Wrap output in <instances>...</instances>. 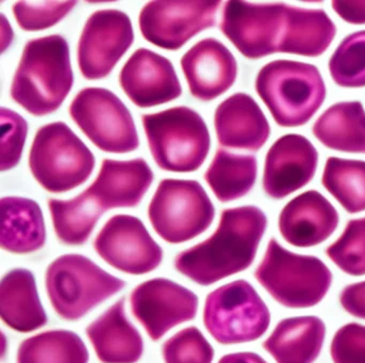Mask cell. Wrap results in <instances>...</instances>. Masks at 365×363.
Returning <instances> with one entry per match:
<instances>
[{"label":"cell","mask_w":365,"mask_h":363,"mask_svg":"<svg viewBox=\"0 0 365 363\" xmlns=\"http://www.w3.org/2000/svg\"><path fill=\"white\" fill-rule=\"evenodd\" d=\"M133 42V25L127 13L115 9L93 12L78 44V68L83 77L88 80L106 78Z\"/></svg>","instance_id":"obj_13"},{"label":"cell","mask_w":365,"mask_h":363,"mask_svg":"<svg viewBox=\"0 0 365 363\" xmlns=\"http://www.w3.org/2000/svg\"><path fill=\"white\" fill-rule=\"evenodd\" d=\"M333 363H365V326L349 322L333 335L330 345Z\"/></svg>","instance_id":"obj_37"},{"label":"cell","mask_w":365,"mask_h":363,"mask_svg":"<svg viewBox=\"0 0 365 363\" xmlns=\"http://www.w3.org/2000/svg\"><path fill=\"white\" fill-rule=\"evenodd\" d=\"M67 40L59 34L34 38L25 45L11 85V98L36 117L55 112L73 87Z\"/></svg>","instance_id":"obj_2"},{"label":"cell","mask_w":365,"mask_h":363,"mask_svg":"<svg viewBox=\"0 0 365 363\" xmlns=\"http://www.w3.org/2000/svg\"><path fill=\"white\" fill-rule=\"evenodd\" d=\"M78 1H18L14 15L25 31H41L65 19Z\"/></svg>","instance_id":"obj_35"},{"label":"cell","mask_w":365,"mask_h":363,"mask_svg":"<svg viewBox=\"0 0 365 363\" xmlns=\"http://www.w3.org/2000/svg\"><path fill=\"white\" fill-rule=\"evenodd\" d=\"M255 279L283 307L307 309L324 300L333 275L317 256L294 253L272 237L256 268Z\"/></svg>","instance_id":"obj_4"},{"label":"cell","mask_w":365,"mask_h":363,"mask_svg":"<svg viewBox=\"0 0 365 363\" xmlns=\"http://www.w3.org/2000/svg\"><path fill=\"white\" fill-rule=\"evenodd\" d=\"M1 238L5 251L29 254L39 251L46 241V228L41 207L29 198L1 199Z\"/></svg>","instance_id":"obj_26"},{"label":"cell","mask_w":365,"mask_h":363,"mask_svg":"<svg viewBox=\"0 0 365 363\" xmlns=\"http://www.w3.org/2000/svg\"><path fill=\"white\" fill-rule=\"evenodd\" d=\"M149 149L155 164L168 172L190 173L204 164L211 138L197 111L179 106L142 117Z\"/></svg>","instance_id":"obj_5"},{"label":"cell","mask_w":365,"mask_h":363,"mask_svg":"<svg viewBox=\"0 0 365 363\" xmlns=\"http://www.w3.org/2000/svg\"><path fill=\"white\" fill-rule=\"evenodd\" d=\"M337 28L322 9L286 6L285 21L277 53L318 58L336 36Z\"/></svg>","instance_id":"obj_24"},{"label":"cell","mask_w":365,"mask_h":363,"mask_svg":"<svg viewBox=\"0 0 365 363\" xmlns=\"http://www.w3.org/2000/svg\"><path fill=\"white\" fill-rule=\"evenodd\" d=\"M258 175L257 158L219 149L205 173V181L222 203L247 196L255 186Z\"/></svg>","instance_id":"obj_28"},{"label":"cell","mask_w":365,"mask_h":363,"mask_svg":"<svg viewBox=\"0 0 365 363\" xmlns=\"http://www.w3.org/2000/svg\"><path fill=\"white\" fill-rule=\"evenodd\" d=\"M331 4L333 11L345 23L350 25H365V1L335 0Z\"/></svg>","instance_id":"obj_39"},{"label":"cell","mask_w":365,"mask_h":363,"mask_svg":"<svg viewBox=\"0 0 365 363\" xmlns=\"http://www.w3.org/2000/svg\"><path fill=\"white\" fill-rule=\"evenodd\" d=\"M215 209L205 188L194 179H162L148 206L153 230L166 243H187L206 232Z\"/></svg>","instance_id":"obj_9"},{"label":"cell","mask_w":365,"mask_h":363,"mask_svg":"<svg viewBox=\"0 0 365 363\" xmlns=\"http://www.w3.org/2000/svg\"><path fill=\"white\" fill-rule=\"evenodd\" d=\"M198 305L195 293L166 278L147 280L130 295L132 314L153 341H159L174 327L193 320Z\"/></svg>","instance_id":"obj_15"},{"label":"cell","mask_w":365,"mask_h":363,"mask_svg":"<svg viewBox=\"0 0 365 363\" xmlns=\"http://www.w3.org/2000/svg\"><path fill=\"white\" fill-rule=\"evenodd\" d=\"M155 175L143 158L131 160L104 159L89 190L104 209L135 207L142 202Z\"/></svg>","instance_id":"obj_21"},{"label":"cell","mask_w":365,"mask_h":363,"mask_svg":"<svg viewBox=\"0 0 365 363\" xmlns=\"http://www.w3.org/2000/svg\"><path fill=\"white\" fill-rule=\"evenodd\" d=\"M29 132L26 120L16 111L1 108V164L5 171L18 166Z\"/></svg>","instance_id":"obj_36"},{"label":"cell","mask_w":365,"mask_h":363,"mask_svg":"<svg viewBox=\"0 0 365 363\" xmlns=\"http://www.w3.org/2000/svg\"><path fill=\"white\" fill-rule=\"evenodd\" d=\"M70 115L101 151L125 154L140 147L133 117L125 102L106 88H85L72 100Z\"/></svg>","instance_id":"obj_10"},{"label":"cell","mask_w":365,"mask_h":363,"mask_svg":"<svg viewBox=\"0 0 365 363\" xmlns=\"http://www.w3.org/2000/svg\"><path fill=\"white\" fill-rule=\"evenodd\" d=\"M180 63L192 95L204 102L223 95L238 76L236 58L217 38H207L194 44Z\"/></svg>","instance_id":"obj_19"},{"label":"cell","mask_w":365,"mask_h":363,"mask_svg":"<svg viewBox=\"0 0 365 363\" xmlns=\"http://www.w3.org/2000/svg\"><path fill=\"white\" fill-rule=\"evenodd\" d=\"M256 93L279 127H301L311 121L327 98L319 68L307 62L273 60L255 79Z\"/></svg>","instance_id":"obj_3"},{"label":"cell","mask_w":365,"mask_h":363,"mask_svg":"<svg viewBox=\"0 0 365 363\" xmlns=\"http://www.w3.org/2000/svg\"><path fill=\"white\" fill-rule=\"evenodd\" d=\"M314 137L327 149L365 154V109L360 100L331 105L312 127Z\"/></svg>","instance_id":"obj_27"},{"label":"cell","mask_w":365,"mask_h":363,"mask_svg":"<svg viewBox=\"0 0 365 363\" xmlns=\"http://www.w3.org/2000/svg\"><path fill=\"white\" fill-rule=\"evenodd\" d=\"M125 297L88 325L86 335L102 363H136L144 354V340L125 314Z\"/></svg>","instance_id":"obj_22"},{"label":"cell","mask_w":365,"mask_h":363,"mask_svg":"<svg viewBox=\"0 0 365 363\" xmlns=\"http://www.w3.org/2000/svg\"><path fill=\"white\" fill-rule=\"evenodd\" d=\"M326 333V324L318 316H294L277 322L262 346L277 363H314Z\"/></svg>","instance_id":"obj_23"},{"label":"cell","mask_w":365,"mask_h":363,"mask_svg":"<svg viewBox=\"0 0 365 363\" xmlns=\"http://www.w3.org/2000/svg\"><path fill=\"white\" fill-rule=\"evenodd\" d=\"M331 79L345 89L365 87V30L343 38L328 62Z\"/></svg>","instance_id":"obj_32"},{"label":"cell","mask_w":365,"mask_h":363,"mask_svg":"<svg viewBox=\"0 0 365 363\" xmlns=\"http://www.w3.org/2000/svg\"><path fill=\"white\" fill-rule=\"evenodd\" d=\"M48 205L55 234L68 246L84 245L106 213L88 189L70 200L48 199Z\"/></svg>","instance_id":"obj_29"},{"label":"cell","mask_w":365,"mask_h":363,"mask_svg":"<svg viewBox=\"0 0 365 363\" xmlns=\"http://www.w3.org/2000/svg\"><path fill=\"white\" fill-rule=\"evenodd\" d=\"M93 249L110 266L121 273L143 275L161 265L164 252L144 222L135 216H113L98 233Z\"/></svg>","instance_id":"obj_11"},{"label":"cell","mask_w":365,"mask_h":363,"mask_svg":"<svg viewBox=\"0 0 365 363\" xmlns=\"http://www.w3.org/2000/svg\"><path fill=\"white\" fill-rule=\"evenodd\" d=\"M95 166L93 152L65 122L38 130L29 152V168L46 191L73 190L88 181Z\"/></svg>","instance_id":"obj_7"},{"label":"cell","mask_w":365,"mask_h":363,"mask_svg":"<svg viewBox=\"0 0 365 363\" xmlns=\"http://www.w3.org/2000/svg\"><path fill=\"white\" fill-rule=\"evenodd\" d=\"M319 153L307 137L286 134L267 152L262 189L273 200H282L311 183L317 172Z\"/></svg>","instance_id":"obj_16"},{"label":"cell","mask_w":365,"mask_h":363,"mask_svg":"<svg viewBox=\"0 0 365 363\" xmlns=\"http://www.w3.org/2000/svg\"><path fill=\"white\" fill-rule=\"evenodd\" d=\"M202 322L209 335L223 345L249 343L268 331L271 313L247 280H235L207 295Z\"/></svg>","instance_id":"obj_8"},{"label":"cell","mask_w":365,"mask_h":363,"mask_svg":"<svg viewBox=\"0 0 365 363\" xmlns=\"http://www.w3.org/2000/svg\"><path fill=\"white\" fill-rule=\"evenodd\" d=\"M339 305L350 315L365 320V281L345 286L339 294Z\"/></svg>","instance_id":"obj_38"},{"label":"cell","mask_w":365,"mask_h":363,"mask_svg":"<svg viewBox=\"0 0 365 363\" xmlns=\"http://www.w3.org/2000/svg\"><path fill=\"white\" fill-rule=\"evenodd\" d=\"M286 6L282 2L227 1L222 13L220 29L247 59L268 57L277 53Z\"/></svg>","instance_id":"obj_12"},{"label":"cell","mask_w":365,"mask_h":363,"mask_svg":"<svg viewBox=\"0 0 365 363\" xmlns=\"http://www.w3.org/2000/svg\"><path fill=\"white\" fill-rule=\"evenodd\" d=\"M217 142L230 149L257 152L268 142L271 126L262 107L250 94L238 92L215 109Z\"/></svg>","instance_id":"obj_20"},{"label":"cell","mask_w":365,"mask_h":363,"mask_svg":"<svg viewBox=\"0 0 365 363\" xmlns=\"http://www.w3.org/2000/svg\"><path fill=\"white\" fill-rule=\"evenodd\" d=\"M267 228L268 217L256 205L224 209L215 232L177 254L175 268L202 286L242 273L253 264Z\"/></svg>","instance_id":"obj_1"},{"label":"cell","mask_w":365,"mask_h":363,"mask_svg":"<svg viewBox=\"0 0 365 363\" xmlns=\"http://www.w3.org/2000/svg\"><path fill=\"white\" fill-rule=\"evenodd\" d=\"M89 352L78 333L48 330L24 340L19 346L16 363H88Z\"/></svg>","instance_id":"obj_30"},{"label":"cell","mask_w":365,"mask_h":363,"mask_svg":"<svg viewBox=\"0 0 365 363\" xmlns=\"http://www.w3.org/2000/svg\"><path fill=\"white\" fill-rule=\"evenodd\" d=\"M125 280L104 270L83 254H63L46 271V294L63 320H78L91 310L118 294Z\"/></svg>","instance_id":"obj_6"},{"label":"cell","mask_w":365,"mask_h":363,"mask_svg":"<svg viewBox=\"0 0 365 363\" xmlns=\"http://www.w3.org/2000/svg\"><path fill=\"white\" fill-rule=\"evenodd\" d=\"M326 256L352 277L365 275V217L347 222L341 236L328 246Z\"/></svg>","instance_id":"obj_33"},{"label":"cell","mask_w":365,"mask_h":363,"mask_svg":"<svg viewBox=\"0 0 365 363\" xmlns=\"http://www.w3.org/2000/svg\"><path fill=\"white\" fill-rule=\"evenodd\" d=\"M162 356L164 363H212L215 349L204 333L191 326L166 340Z\"/></svg>","instance_id":"obj_34"},{"label":"cell","mask_w":365,"mask_h":363,"mask_svg":"<svg viewBox=\"0 0 365 363\" xmlns=\"http://www.w3.org/2000/svg\"><path fill=\"white\" fill-rule=\"evenodd\" d=\"M217 363H268L262 356L255 352H232L222 357Z\"/></svg>","instance_id":"obj_40"},{"label":"cell","mask_w":365,"mask_h":363,"mask_svg":"<svg viewBox=\"0 0 365 363\" xmlns=\"http://www.w3.org/2000/svg\"><path fill=\"white\" fill-rule=\"evenodd\" d=\"M221 1H150L140 13V29L145 40L166 49L178 51L202 30L215 25Z\"/></svg>","instance_id":"obj_14"},{"label":"cell","mask_w":365,"mask_h":363,"mask_svg":"<svg viewBox=\"0 0 365 363\" xmlns=\"http://www.w3.org/2000/svg\"><path fill=\"white\" fill-rule=\"evenodd\" d=\"M0 315L18 332H31L46 326L48 314L29 269L14 268L4 275L0 283Z\"/></svg>","instance_id":"obj_25"},{"label":"cell","mask_w":365,"mask_h":363,"mask_svg":"<svg viewBox=\"0 0 365 363\" xmlns=\"http://www.w3.org/2000/svg\"><path fill=\"white\" fill-rule=\"evenodd\" d=\"M322 184L348 214L365 211V160L330 156Z\"/></svg>","instance_id":"obj_31"},{"label":"cell","mask_w":365,"mask_h":363,"mask_svg":"<svg viewBox=\"0 0 365 363\" xmlns=\"http://www.w3.org/2000/svg\"><path fill=\"white\" fill-rule=\"evenodd\" d=\"M125 95L140 108H150L176 100L182 87L172 62L148 48L132 53L119 74Z\"/></svg>","instance_id":"obj_17"},{"label":"cell","mask_w":365,"mask_h":363,"mask_svg":"<svg viewBox=\"0 0 365 363\" xmlns=\"http://www.w3.org/2000/svg\"><path fill=\"white\" fill-rule=\"evenodd\" d=\"M339 214L318 190H307L282 209L277 228L284 241L297 248H311L330 238L339 228Z\"/></svg>","instance_id":"obj_18"}]
</instances>
